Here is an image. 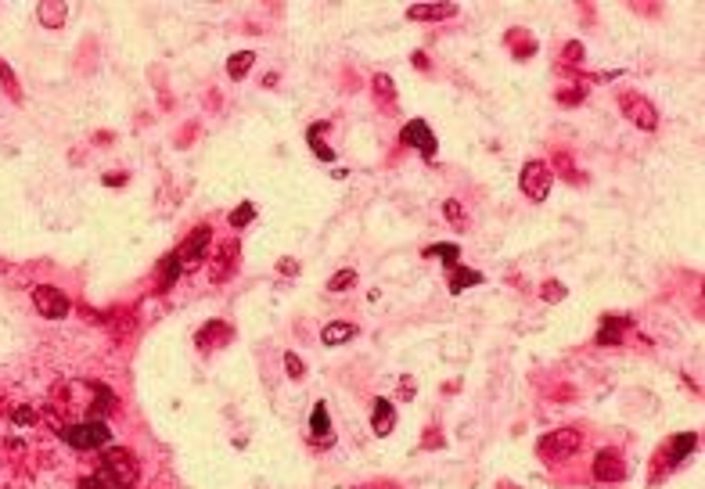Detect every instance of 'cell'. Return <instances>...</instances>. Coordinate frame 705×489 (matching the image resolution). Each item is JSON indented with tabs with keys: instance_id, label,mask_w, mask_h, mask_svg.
<instances>
[{
	"instance_id": "cell-10",
	"label": "cell",
	"mask_w": 705,
	"mask_h": 489,
	"mask_svg": "<svg viewBox=\"0 0 705 489\" xmlns=\"http://www.w3.org/2000/svg\"><path fill=\"white\" fill-rule=\"evenodd\" d=\"M630 317L623 313H608L601 317V331H597V346H623V334L630 331Z\"/></svg>"
},
{
	"instance_id": "cell-12",
	"label": "cell",
	"mask_w": 705,
	"mask_h": 489,
	"mask_svg": "<svg viewBox=\"0 0 705 489\" xmlns=\"http://www.w3.org/2000/svg\"><path fill=\"white\" fill-rule=\"evenodd\" d=\"M180 270H183V263L176 259V252H166L162 259H159V270H155V292H173V285L180 281Z\"/></svg>"
},
{
	"instance_id": "cell-27",
	"label": "cell",
	"mask_w": 705,
	"mask_h": 489,
	"mask_svg": "<svg viewBox=\"0 0 705 489\" xmlns=\"http://www.w3.org/2000/svg\"><path fill=\"white\" fill-rule=\"evenodd\" d=\"M540 295H543V302H565V295H569V288L562 285V281H543V288H540Z\"/></svg>"
},
{
	"instance_id": "cell-9",
	"label": "cell",
	"mask_w": 705,
	"mask_h": 489,
	"mask_svg": "<svg viewBox=\"0 0 705 489\" xmlns=\"http://www.w3.org/2000/svg\"><path fill=\"white\" fill-rule=\"evenodd\" d=\"M594 478L597 482H623L626 478V464H623V457H619V450H597L594 453Z\"/></svg>"
},
{
	"instance_id": "cell-31",
	"label": "cell",
	"mask_w": 705,
	"mask_h": 489,
	"mask_svg": "<svg viewBox=\"0 0 705 489\" xmlns=\"http://www.w3.org/2000/svg\"><path fill=\"white\" fill-rule=\"evenodd\" d=\"M11 421H15L18 428H25V424H33V421H37V410H33V407H15Z\"/></svg>"
},
{
	"instance_id": "cell-34",
	"label": "cell",
	"mask_w": 705,
	"mask_h": 489,
	"mask_svg": "<svg viewBox=\"0 0 705 489\" xmlns=\"http://www.w3.org/2000/svg\"><path fill=\"white\" fill-rule=\"evenodd\" d=\"M278 273H288V278H295V273H299V263H295V259H281V263H278Z\"/></svg>"
},
{
	"instance_id": "cell-33",
	"label": "cell",
	"mask_w": 705,
	"mask_h": 489,
	"mask_svg": "<svg viewBox=\"0 0 705 489\" xmlns=\"http://www.w3.org/2000/svg\"><path fill=\"white\" fill-rule=\"evenodd\" d=\"M79 489H112L101 475H90V478H79Z\"/></svg>"
},
{
	"instance_id": "cell-3",
	"label": "cell",
	"mask_w": 705,
	"mask_h": 489,
	"mask_svg": "<svg viewBox=\"0 0 705 489\" xmlns=\"http://www.w3.org/2000/svg\"><path fill=\"white\" fill-rule=\"evenodd\" d=\"M579 446H583V432L579 428H558V432H547L543 439H536V453L547 457V461H565Z\"/></svg>"
},
{
	"instance_id": "cell-4",
	"label": "cell",
	"mask_w": 705,
	"mask_h": 489,
	"mask_svg": "<svg viewBox=\"0 0 705 489\" xmlns=\"http://www.w3.org/2000/svg\"><path fill=\"white\" fill-rule=\"evenodd\" d=\"M550 183H555V169H550L547 162L540 159H529L522 166V176H518V188H522V195L529 202H543L550 195Z\"/></svg>"
},
{
	"instance_id": "cell-17",
	"label": "cell",
	"mask_w": 705,
	"mask_h": 489,
	"mask_svg": "<svg viewBox=\"0 0 705 489\" xmlns=\"http://www.w3.org/2000/svg\"><path fill=\"white\" fill-rule=\"evenodd\" d=\"M65 15H69V8L61 4V0H40V8H37V18L44 29H58L65 22Z\"/></svg>"
},
{
	"instance_id": "cell-6",
	"label": "cell",
	"mask_w": 705,
	"mask_h": 489,
	"mask_svg": "<svg viewBox=\"0 0 705 489\" xmlns=\"http://www.w3.org/2000/svg\"><path fill=\"white\" fill-rule=\"evenodd\" d=\"M619 108H623V115L633 122V126H640V130H659V112H655V105L648 101V98H640V94H623L619 98Z\"/></svg>"
},
{
	"instance_id": "cell-18",
	"label": "cell",
	"mask_w": 705,
	"mask_h": 489,
	"mask_svg": "<svg viewBox=\"0 0 705 489\" xmlns=\"http://www.w3.org/2000/svg\"><path fill=\"white\" fill-rule=\"evenodd\" d=\"M475 285H482V273L479 270H468V266H450V292L453 295H461L465 288H475Z\"/></svg>"
},
{
	"instance_id": "cell-8",
	"label": "cell",
	"mask_w": 705,
	"mask_h": 489,
	"mask_svg": "<svg viewBox=\"0 0 705 489\" xmlns=\"http://www.w3.org/2000/svg\"><path fill=\"white\" fill-rule=\"evenodd\" d=\"M209 241H212V227H209V223L195 227V230L188 234V241H183L180 249H176V259H180L183 266L202 263V259H205V249H209Z\"/></svg>"
},
{
	"instance_id": "cell-29",
	"label": "cell",
	"mask_w": 705,
	"mask_h": 489,
	"mask_svg": "<svg viewBox=\"0 0 705 489\" xmlns=\"http://www.w3.org/2000/svg\"><path fill=\"white\" fill-rule=\"evenodd\" d=\"M0 79H4V86H8V94H11L15 101H22V90H18V79H15V72L8 69V61H0Z\"/></svg>"
},
{
	"instance_id": "cell-2",
	"label": "cell",
	"mask_w": 705,
	"mask_h": 489,
	"mask_svg": "<svg viewBox=\"0 0 705 489\" xmlns=\"http://www.w3.org/2000/svg\"><path fill=\"white\" fill-rule=\"evenodd\" d=\"M58 436L76 450H98V446L112 443V432H108L105 421H76V424H65Z\"/></svg>"
},
{
	"instance_id": "cell-16",
	"label": "cell",
	"mask_w": 705,
	"mask_h": 489,
	"mask_svg": "<svg viewBox=\"0 0 705 489\" xmlns=\"http://www.w3.org/2000/svg\"><path fill=\"white\" fill-rule=\"evenodd\" d=\"M356 339V324H349V320H331V324H324V331H321V342L324 346H346V342H353Z\"/></svg>"
},
{
	"instance_id": "cell-5",
	"label": "cell",
	"mask_w": 705,
	"mask_h": 489,
	"mask_svg": "<svg viewBox=\"0 0 705 489\" xmlns=\"http://www.w3.org/2000/svg\"><path fill=\"white\" fill-rule=\"evenodd\" d=\"M33 306H37V313L47 317V320H61V317H69V310H72V302L65 299V292L54 288V285L33 288Z\"/></svg>"
},
{
	"instance_id": "cell-7",
	"label": "cell",
	"mask_w": 705,
	"mask_h": 489,
	"mask_svg": "<svg viewBox=\"0 0 705 489\" xmlns=\"http://www.w3.org/2000/svg\"><path fill=\"white\" fill-rule=\"evenodd\" d=\"M400 141L410 144V148H418V151H421V159H428V162H432V159H436V151H439V141H436L432 126H428L425 119H410L407 126H403V133H400Z\"/></svg>"
},
{
	"instance_id": "cell-11",
	"label": "cell",
	"mask_w": 705,
	"mask_h": 489,
	"mask_svg": "<svg viewBox=\"0 0 705 489\" xmlns=\"http://www.w3.org/2000/svg\"><path fill=\"white\" fill-rule=\"evenodd\" d=\"M234 256H238V244H220L216 256L209 263V281L212 285H224L231 273H234Z\"/></svg>"
},
{
	"instance_id": "cell-20",
	"label": "cell",
	"mask_w": 705,
	"mask_h": 489,
	"mask_svg": "<svg viewBox=\"0 0 705 489\" xmlns=\"http://www.w3.org/2000/svg\"><path fill=\"white\" fill-rule=\"evenodd\" d=\"M310 432H313V439L321 436V446H331V417H328V407H324V403H317V407L310 410Z\"/></svg>"
},
{
	"instance_id": "cell-15",
	"label": "cell",
	"mask_w": 705,
	"mask_h": 489,
	"mask_svg": "<svg viewBox=\"0 0 705 489\" xmlns=\"http://www.w3.org/2000/svg\"><path fill=\"white\" fill-rule=\"evenodd\" d=\"M371 428H375V436H378V439L392 436V428H396V407H392L389 400H375V410H371Z\"/></svg>"
},
{
	"instance_id": "cell-26",
	"label": "cell",
	"mask_w": 705,
	"mask_h": 489,
	"mask_svg": "<svg viewBox=\"0 0 705 489\" xmlns=\"http://www.w3.org/2000/svg\"><path fill=\"white\" fill-rule=\"evenodd\" d=\"M256 220V205L252 202H241L234 212H231V227H245V223H252Z\"/></svg>"
},
{
	"instance_id": "cell-25",
	"label": "cell",
	"mask_w": 705,
	"mask_h": 489,
	"mask_svg": "<svg viewBox=\"0 0 705 489\" xmlns=\"http://www.w3.org/2000/svg\"><path fill=\"white\" fill-rule=\"evenodd\" d=\"M443 216H446L453 227H465V223H468V216H465L461 202H453V198H446V202H443Z\"/></svg>"
},
{
	"instance_id": "cell-37",
	"label": "cell",
	"mask_w": 705,
	"mask_h": 489,
	"mask_svg": "<svg viewBox=\"0 0 705 489\" xmlns=\"http://www.w3.org/2000/svg\"><path fill=\"white\" fill-rule=\"evenodd\" d=\"M105 183H108V188H112V183H127V176H122V173H108Z\"/></svg>"
},
{
	"instance_id": "cell-13",
	"label": "cell",
	"mask_w": 705,
	"mask_h": 489,
	"mask_svg": "<svg viewBox=\"0 0 705 489\" xmlns=\"http://www.w3.org/2000/svg\"><path fill=\"white\" fill-rule=\"evenodd\" d=\"M457 11V4H410L407 8V18L410 22H443V18H453Z\"/></svg>"
},
{
	"instance_id": "cell-28",
	"label": "cell",
	"mask_w": 705,
	"mask_h": 489,
	"mask_svg": "<svg viewBox=\"0 0 705 489\" xmlns=\"http://www.w3.org/2000/svg\"><path fill=\"white\" fill-rule=\"evenodd\" d=\"M285 371H288L292 382H302V378H306V363H302L299 353H285Z\"/></svg>"
},
{
	"instance_id": "cell-1",
	"label": "cell",
	"mask_w": 705,
	"mask_h": 489,
	"mask_svg": "<svg viewBox=\"0 0 705 489\" xmlns=\"http://www.w3.org/2000/svg\"><path fill=\"white\" fill-rule=\"evenodd\" d=\"M112 489H130L134 482H137V475H141V464H137V457L130 453V450H122V446H115V450H108L105 457H101V471H98Z\"/></svg>"
},
{
	"instance_id": "cell-35",
	"label": "cell",
	"mask_w": 705,
	"mask_h": 489,
	"mask_svg": "<svg viewBox=\"0 0 705 489\" xmlns=\"http://www.w3.org/2000/svg\"><path fill=\"white\" fill-rule=\"evenodd\" d=\"M310 148H313V155H317V159H324V162H335V151H331V148H324V144H310Z\"/></svg>"
},
{
	"instance_id": "cell-21",
	"label": "cell",
	"mask_w": 705,
	"mask_h": 489,
	"mask_svg": "<svg viewBox=\"0 0 705 489\" xmlns=\"http://www.w3.org/2000/svg\"><path fill=\"white\" fill-rule=\"evenodd\" d=\"M252 65H256V54H252V51H238V54H231V61H227V76H231V79H245Z\"/></svg>"
},
{
	"instance_id": "cell-19",
	"label": "cell",
	"mask_w": 705,
	"mask_h": 489,
	"mask_svg": "<svg viewBox=\"0 0 705 489\" xmlns=\"http://www.w3.org/2000/svg\"><path fill=\"white\" fill-rule=\"evenodd\" d=\"M694 450H698V432H680L677 439L669 443V461L680 464V461H687Z\"/></svg>"
},
{
	"instance_id": "cell-24",
	"label": "cell",
	"mask_w": 705,
	"mask_h": 489,
	"mask_svg": "<svg viewBox=\"0 0 705 489\" xmlns=\"http://www.w3.org/2000/svg\"><path fill=\"white\" fill-rule=\"evenodd\" d=\"M375 98H378L382 105H392V101H396V83H392V76H385V72L375 76Z\"/></svg>"
},
{
	"instance_id": "cell-32",
	"label": "cell",
	"mask_w": 705,
	"mask_h": 489,
	"mask_svg": "<svg viewBox=\"0 0 705 489\" xmlns=\"http://www.w3.org/2000/svg\"><path fill=\"white\" fill-rule=\"evenodd\" d=\"M583 98H587V90H583V86H579V90H562V94H558L562 105H579Z\"/></svg>"
},
{
	"instance_id": "cell-30",
	"label": "cell",
	"mask_w": 705,
	"mask_h": 489,
	"mask_svg": "<svg viewBox=\"0 0 705 489\" xmlns=\"http://www.w3.org/2000/svg\"><path fill=\"white\" fill-rule=\"evenodd\" d=\"M562 61H565V65H579V61H583V44H579V40L565 44V51H562Z\"/></svg>"
},
{
	"instance_id": "cell-36",
	"label": "cell",
	"mask_w": 705,
	"mask_h": 489,
	"mask_svg": "<svg viewBox=\"0 0 705 489\" xmlns=\"http://www.w3.org/2000/svg\"><path fill=\"white\" fill-rule=\"evenodd\" d=\"M400 396H407V400H414V382L407 378V382H400Z\"/></svg>"
},
{
	"instance_id": "cell-22",
	"label": "cell",
	"mask_w": 705,
	"mask_h": 489,
	"mask_svg": "<svg viewBox=\"0 0 705 489\" xmlns=\"http://www.w3.org/2000/svg\"><path fill=\"white\" fill-rule=\"evenodd\" d=\"M425 259H446V266H453L457 259H461V244L453 241H443V244H428V249L421 252Z\"/></svg>"
},
{
	"instance_id": "cell-23",
	"label": "cell",
	"mask_w": 705,
	"mask_h": 489,
	"mask_svg": "<svg viewBox=\"0 0 705 489\" xmlns=\"http://www.w3.org/2000/svg\"><path fill=\"white\" fill-rule=\"evenodd\" d=\"M349 288H356V270H353V266L339 270V273L328 281V292H335V295H342V292H349Z\"/></svg>"
},
{
	"instance_id": "cell-14",
	"label": "cell",
	"mask_w": 705,
	"mask_h": 489,
	"mask_svg": "<svg viewBox=\"0 0 705 489\" xmlns=\"http://www.w3.org/2000/svg\"><path fill=\"white\" fill-rule=\"evenodd\" d=\"M231 324H224V320H209L198 334H195V342H198V349H212V346H227L231 342Z\"/></svg>"
}]
</instances>
